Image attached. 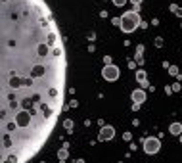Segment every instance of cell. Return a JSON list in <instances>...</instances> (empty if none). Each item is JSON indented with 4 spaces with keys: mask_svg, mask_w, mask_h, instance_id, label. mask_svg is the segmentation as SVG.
<instances>
[{
    "mask_svg": "<svg viewBox=\"0 0 182 163\" xmlns=\"http://www.w3.org/2000/svg\"><path fill=\"white\" fill-rule=\"evenodd\" d=\"M111 2H113V6H117V8H123L128 0H111Z\"/></svg>",
    "mask_w": 182,
    "mask_h": 163,
    "instance_id": "obj_13",
    "label": "cell"
},
{
    "mask_svg": "<svg viewBox=\"0 0 182 163\" xmlns=\"http://www.w3.org/2000/svg\"><path fill=\"white\" fill-rule=\"evenodd\" d=\"M63 129L67 130V132H73V129H75V123H73V119H63Z\"/></svg>",
    "mask_w": 182,
    "mask_h": 163,
    "instance_id": "obj_9",
    "label": "cell"
},
{
    "mask_svg": "<svg viewBox=\"0 0 182 163\" xmlns=\"http://www.w3.org/2000/svg\"><path fill=\"white\" fill-rule=\"evenodd\" d=\"M180 142H182V134H180Z\"/></svg>",
    "mask_w": 182,
    "mask_h": 163,
    "instance_id": "obj_26",
    "label": "cell"
},
{
    "mask_svg": "<svg viewBox=\"0 0 182 163\" xmlns=\"http://www.w3.org/2000/svg\"><path fill=\"white\" fill-rule=\"evenodd\" d=\"M142 148H144V152L148 155H153L161 150V140L157 136H148V138L142 140Z\"/></svg>",
    "mask_w": 182,
    "mask_h": 163,
    "instance_id": "obj_3",
    "label": "cell"
},
{
    "mask_svg": "<svg viewBox=\"0 0 182 163\" xmlns=\"http://www.w3.org/2000/svg\"><path fill=\"white\" fill-rule=\"evenodd\" d=\"M67 58L44 0H2V163H27L63 111Z\"/></svg>",
    "mask_w": 182,
    "mask_h": 163,
    "instance_id": "obj_1",
    "label": "cell"
},
{
    "mask_svg": "<svg viewBox=\"0 0 182 163\" xmlns=\"http://www.w3.org/2000/svg\"><path fill=\"white\" fill-rule=\"evenodd\" d=\"M130 98L134 104H144L146 102V90L144 88H134L130 92Z\"/></svg>",
    "mask_w": 182,
    "mask_h": 163,
    "instance_id": "obj_6",
    "label": "cell"
},
{
    "mask_svg": "<svg viewBox=\"0 0 182 163\" xmlns=\"http://www.w3.org/2000/svg\"><path fill=\"white\" fill-rule=\"evenodd\" d=\"M178 90H180V83H174L173 84V92H178Z\"/></svg>",
    "mask_w": 182,
    "mask_h": 163,
    "instance_id": "obj_19",
    "label": "cell"
},
{
    "mask_svg": "<svg viewBox=\"0 0 182 163\" xmlns=\"http://www.w3.org/2000/svg\"><path fill=\"white\" fill-rule=\"evenodd\" d=\"M140 106H142V104H134V102H132V111H138V109H140Z\"/></svg>",
    "mask_w": 182,
    "mask_h": 163,
    "instance_id": "obj_20",
    "label": "cell"
},
{
    "mask_svg": "<svg viewBox=\"0 0 182 163\" xmlns=\"http://www.w3.org/2000/svg\"><path fill=\"white\" fill-rule=\"evenodd\" d=\"M180 25H182V23H180Z\"/></svg>",
    "mask_w": 182,
    "mask_h": 163,
    "instance_id": "obj_27",
    "label": "cell"
},
{
    "mask_svg": "<svg viewBox=\"0 0 182 163\" xmlns=\"http://www.w3.org/2000/svg\"><path fill=\"white\" fill-rule=\"evenodd\" d=\"M111 23H113V25H121V17H113V19H111Z\"/></svg>",
    "mask_w": 182,
    "mask_h": 163,
    "instance_id": "obj_17",
    "label": "cell"
},
{
    "mask_svg": "<svg viewBox=\"0 0 182 163\" xmlns=\"http://www.w3.org/2000/svg\"><path fill=\"white\" fill-rule=\"evenodd\" d=\"M88 40H96V33H90V35H88Z\"/></svg>",
    "mask_w": 182,
    "mask_h": 163,
    "instance_id": "obj_25",
    "label": "cell"
},
{
    "mask_svg": "<svg viewBox=\"0 0 182 163\" xmlns=\"http://www.w3.org/2000/svg\"><path fill=\"white\" fill-rule=\"evenodd\" d=\"M104 63H105V65L111 63V56H104Z\"/></svg>",
    "mask_w": 182,
    "mask_h": 163,
    "instance_id": "obj_21",
    "label": "cell"
},
{
    "mask_svg": "<svg viewBox=\"0 0 182 163\" xmlns=\"http://www.w3.org/2000/svg\"><path fill=\"white\" fill-rule=\"evenodd\" d=\"M136 52H138V54H144V44H138V46H136Z\"/></svg>",
    "mask_w": 182,
    "mask_h": 163,
    "instance_id": "obj_18",
    "label": "cell"
},
{
    "mask_svg": "<svg viewBox=\"0 0 182 163\" xmlns=\"http://www.w3.org/2000/svg\"><path fill=\"white\" fill-rule=\"evenodd\" d=\"M165 92H167V94H173V86H165Z\"/></svg>",
    "mask_w": 182,
    "mask_h": 163,
    "instance_id": "obj_24",
    "label": "cell"
},
{
    "mask_svg": "<svg viewBox=\"0 0 182 163\" xmlns=\"http://www.w3.org/2000/svg\"><path fill=\"white\" fill-rule=\"evenodd\" d=\"M134 77H136L138 84H140L142 88H148V86H150V83H148V75H146V71H144V69H138Z\"/></svg>",
    "mask_w": 182,
    "mask_h": 163,
    "instance_id": "obj_7",
    "label": "cell"
},
{
    "mask_svg": "<svg viewBox=\"0 0 182 163\" xmlns=\"http://www.w3.org/2000/svg\"><path fill=\"white\" fill-rule=\"evenodd\" d=\"M115 136V129L111 125H104L100 127V132H98V140L100 142H107V140H113Z\"/></svg>",
    "mask_w": 182,
    "mask_h": 163,
    "instance_id": "obj_5",
    "label": "cell"
},
{
    "mask_svg": "<svg viewBox=\"0 0 182 163\" xmlns=\"http://www.w3.org/2000/svg\"><path fill=\"white\" fill-rule=\"evenodd\" d=\"M155 46H157V48H161V46H163V38H161V37H157V38H155Z\"/></svg>",
    "mask_w": 182,
    "mask_h": 163,
    "instance_id": "obj_15",
    "label": "cell"
},
{
    "mask_svg": "<svg viewBox=\"0 0 182 163\" xmlns=\"http://www.w3.org/2000/svg\"><path fill=\"white\" fill-rule=\"evenodd\" d=\"M169 75H173V77H178V75H180L176 65H171V67H169Z\"/></svg>",
    "mask_w": 182,
    "mask_h": 163,
    "instance_id": "obj_12",
    "label": "cell"
},
{
    "mask_svg": "<svg viewBox=\"0 0 182 163\" xmlns=\"http://www.w3.org/2000/svg\"><path fill=\"white\" fill-rule=\"evenodd\" d=\"M67 155H69V152H67V148H61V150H58V159L59 161H65V159H67Z\"/></svg>",
    "mask_w": 182,
    "mask_h": 163,
    "instance_id": "obj_10",
    "label": "cell"
},
{
    "mask_svg": "<svg viewBox=\"0 0 182 163\" xmlns=\"http://www.w3.org/2000/svg\"><path fill=\"white\" fill-rule=\"evenodd\" d=\"M169 132L173 136H180L182 134V123H171L169 125Z\"/></svg>",
    "mask_w": 182,
    "mask_h": 163,
    "instance_id": "obj_8",
    "label": "cell"
},
{
    "mask_svg": "<svg viewBox=\"0 0 182 163\" xmlns=\"http://www.w3.org/2000/svg\"><path fill=\"white\" fill-rule=\"evenodd\" d=\"M140 25H142L140 12H136V10H128V12H125V14L121 15V25H119V29L128 35V33H134Z\"/></svg>",
    "mask_w": 182,
    "mask_h": 163,
    "instance_id": "obj_2",
    "label": "cell"
},
{
    "mask_svg": "<svg viewBox=\"0 0 182 163\" xmlns=\"http://www.w3.org/2000/svg\"><path fill=\"white\" fill-rule=\"evenodd\" d=\"M134 60H136V63H144V58H142V54H134Z\"/></svg>",
    "mask_w": 182,
    "mask_h": 163,
    "instance_id": "obj_14",
    "label": "cell"
},
{
    "mask_svg": "<svg viewBox=\"0 0 182 163\" xmlns=\"http://www.w3.org/2000/svg\"><path fill=\"white\" fill-rule=\"evenodd\" d=\"M123 138H125V140H130V138H132V134H130V132H125Z\"/></svg>",
    "mask_w": 182,
    "mask_h": 163,
    "instance_id": "obj_22",
    "label": "cell"
},
{
    "mask_svg": "<svg viewBox=\"0 0 182 163\" xmlns=\"http://www.w3.org/2000/svg\"><path fill=\"white\" fill-rule=\"evenodd\" d=\"M128 2H130V4H132V6H140V4H142V2H144V0H128Z\"/></svg>",
    "mask_w": 182,
    "mask_h": 163,
    "instance_id": "obj_16",
    "label": "cell"
},
{
    "mask_svg": "<svg viewBox=\"0 0 182 163\" xmlns=\"http://www.w3.org/2000/svg\"><path fill=\"white\" fill-rule=\"evenodd\" d=\"M102 77H104L107 83H115V81L121 77V69H119L115 63L104 65V69H102Z\"/></svg>",
    "mask_w": 182,
    "mask_h": 163,
    "instance_id": "obj_4",
    "label": "cell"
},
{
    "mask_svg": "<svg viewBox=\"0 0 182 163\" xmlns=\"http://www.w3.org/2000/svg\"><path fill=\"white\" fill-rule=\"evenodd\" d=\"M128 67H130V69H134V67H136V63H134L132 60H128Z\"/></svg>",
    "mask_w": 182,
    "mask_h": 163,
    "instance_id": "obj_23",
    "label": "cell"
},
{
    "mask_svg": "<svg viewBox=\"0 0 182 163\" xmlns=\"http://www.w3.org/2000/svg\"><path fill=\"white\" fill-rule=\"evenodd\" d=\"M169 8H171V12H173L174 15H178V17H182V8H180L178 4H171Z\"/></svg>",
    "mask_w": 182,
    "mask_h": 163,
    "instance_id": "obj_11",
    "label": "cell"
}]
</instances>
